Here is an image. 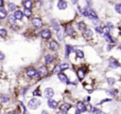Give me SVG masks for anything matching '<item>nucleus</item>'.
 <instances>
[{
    "label": "nucleus",
    "mask_w": 121,
    "mask_h": 114,
    "mask_svg": "<svg viewBox=\"0 0 121 114\" xmlns=\"http://www.w3.org/2000/svg\"><path fill=\"white\" fill-rule=\"evenodd\" d=\"M40 104H42V102H40L38 98H32V99L29 100V104H28V107H29L30 109H36L38 108V107L40 106Z\"/></svg>",
    "instance_id": "obj_1"
},
{
    "label": "nucleus",
    "mask_w": 121,
    "mask_h": 114,
    "mask_svg": "<svg viewBox=\"0 0 121 114\" xmlns=\"http://www.w3.org/2000/svg\"><path fill=\"white\" fill-rule=\"evenodd\" d=\"M48 74V69H47L46 66H42L39 69H38V71H36V77H38V78H43V77H45L46 75Z\"/></svg>",
    "instance_id": "obj_2"
},
{
    "label": "nucleus",
    "mask_w": 121,
    "mask_h": 114,
    "mask_svg": "<svg viewBox=\"0 0 121 114\" xmlns=\"http://www.w3.org/2000/svg\"><path fill=\"white\" fill-rule=\"evenodd\" d=\"M40 36H42L43 39H50L51 36H52V34H51V31L48 29H44L42 32H40Z\"/></svg>",
    "instance_id": "obj_3"
},
{
    "label": "nucleus",
    "mask_w": 121,
    "mask_h": 114,
    "mask_svg": "<svg viewBox=\"0 0 121 114\" xmlns=\"http://www.w3.org/2000/svg\"><path fill=\"white\" fill-rule=\"evenodd\" d=\"M53 95H54V90L52 88H46L45 89V92H44V96L46 98H52Z\"/></svg>",
    "instance_id": "obj_4"
},
{
    "label": "nucleus",
    "mask_w": 121,
    "mask_h": 114,
    "mask_svg": "<svg viewBox=\"0 0 121 114\" xmlns=\"http://www.w3.org/2000/svg\"><path fill=\"white\" fill-rule=\"evenodd\" d=\"M32 24H33L35 28L39 29V28L43 27V20L40 18H38V17H36V18H33V19H32Z\"/></svg>",
    "instance_id": "obj_5"
},
{
    "label": "nucleus",
    "mask_w": 121,
    "mask_h": 114,
    "mask_svg": "<svg viewBox=\"0 0 121 114\" xmlns=\"http://www.w3.org/2000/svg\"><path fill=\"white\" fill-rule=\"evenodd\" d=\"M77 75H78V78H79L80 80H82V79L85 77V75H86V69L80 68L79 70L77 71Z\"/></svg>",
    "instance_id": "obj_6"
},
{
    "label": "nucleus",
    "mask_w": 121,
    "mask_h": 114,
    "mask_svg": "<svg viewBox=\"0 0 121 114\" xmlns=\"http://www.w3.org/2000/svg\"><path fill=\"white\" fill-rule=\"evenodd\" d=\"M71 109V105L68 102H64L60 106V113H67V111Z\"/></svg>",
    "instance_id": "obj_7"
},
{
    "label": "nucleus",
    "mask_w": 121,
    "mask_h": 114,
    "mask_svg": "<svg viewBox=\"0 0 121 114\" xmlns=\"http://www.w3.org/2000/svg\"><path fill=\"white\" fill-rule=\"evenodd\" d=\"M109 67H111L112 69H118V68H120L121 67V64L116 59L112 58V59H109Z\"/></svg>",
    "instance_id": "obj_8"
},
{
    "label": "nucleus",
    "mask_w": 121,
    "mask_h": 114,
    "mask_svg": "<svg viewBox=\"0 0 121 114\" xmlns=\"http://www.w3.org/2000/svg\"><path fill=\"white\" fill-rule=\"evenodd\" d=\"M57 8L60 11H63V10H66L67 8V6H68V4H67V2L65 1V0H59V2H57Z\"/></svg>",
    "instance_id": "obj_9"
},
{
    "label": "nucleus",
    "mask_w": 121,
    "mask_h": 114,
    "mask_svg": "<svg viewBox=\"0 0 121 114\" xmlns=\"http://www.w3.org/2000/svg\"><path fill=\"white\" fill-rule=\"evenodd\" d=\"M65 34L66 35H68V36H72L73 34H74V30H73V27L72 25H70V24H68L66 28H65Z\"/></svg>",
    "instance_id": "obj_10"
},
{
    "label": "nucleus",
    "mask_w": 121,
    "mask_h": 114,
    "mask_svg": "<svg viewBox=\"0 0 121 114\" xmlns=\"http://www.w3.org/2000/svg\"><path fill=\"white\" fill-rule=\"evenodd\" d=\"M49 48H50V50L55 51L60 48V44H59V42L55 41V40H51L50 43H49Z\"/></svg>",
    "instance_id": "obj_11"
},
{
    "label": "nucleus",
    "mask_w": 121,
    "mask_h": 114,
    "mask_svg": "<svg viewBox=\"0 0 121 114\" xmlns=\"http://www.w3.org/2000/svg\"><path fill=\"white\" fill-rule=\"evenodd\" d=\"M73 51H74L73 47H71V46H69V44H67V46L65 47V57L68 58L69 55H70V53H72Z\"/></svg>",
    "instance_id": "obj_12"
},
{
    "label": "nucleus",
    "mask_w": 121,
    "mask_h": 114,
    "mask_svg": "<svg viewBox=\"0 0 121 114\" xmlns=\"http://www.w3.org/2000/svg\"><path fill=\"white\" fill-rule=\"evenodd\" d=\"M57 77H59V79L62 83H67L69 81V79H68V77H67V75L66 74H64V73H57Z\"/></svg>",
    "instance_id": "obj_13"
},
{
    "label": "nucleus",
    "mask_w": 121,
    "mask_h": 114,
    "mask_svg": "<svg viewBox=\"0 0 121 114\" xmlns=\"http://www.w3.org/2000/svg\"><path fill=\"white\" fill-rule=\"evenodd\" d=\"M53 61H54V56L53 55L47 54L45 56V62H46V64H51V63H53Z\"/></svg>",
    "instance_id": "obj_14"
},
{
    "label": "nucleus",
    "mask_w": 121,
    "mask_h": 114,
    "mask_svg": "<svg viewBox=\"0 0 121 114\" xmlns=\"http://www.w3.org/2000/svg\"><path fill=\"white\" fill-rule=\"evenodd\" d=\"M48 106H49V108L55 110V109L57 108V102H56V100H54V99L49 98V99H48Z\"/></svg>",
    "instance_id": "obj_15"
},
{
    "label": "nucleus",
    "mask_w": 121,
    "mask_h": 114,
    "mask_svg": "<svg viewBox=\"0 0 121 114\" xmlns=\"http://www.w3.org/2000/svg\"><path fill=\"white\" fill-rule=\"evenodd\" d=\"M27 75H28V77H30V78H32V77H35V75H36V70L34 68H29L27 70Z\"/></svg>",
    "instance_id": "obj_16"
},
{
    "label": "nucleus",
    "mask_w": 121,
    "mask_h": 114,
    "mask_svg": "<svg viewBox=\"0 0 121 114\" xmlns=\"http://www.w3.org/2000/svg\"><path fill=\"white\" fill-rule=\"evenodd\" d=\"M77 108L79 109L80 111H81V113H83V112H86L87 111V109H86V106L84 105V102H79L77 104Z\"/></svg>",
    "instance_id": "obj_17"
},
{
    "label": "nucleus",
    "mask_w": 121,
    "mask_h": 114,
    "mask_svg": "<svg viewBox=\"0 0 121 114\" xmlns=\"http://www.w3.org/2000/svg\"><path fill=\"white\" fill-rule=\"evenodd\" d=\"M14 17L17 20H21V19L23 18V12H21V11H15Z\"/></svg>",
    "instance_id": "obj_18"
},
{
    "label": "nucleus",
    "mask_w": 121,
    "mask_h": 114,
    "mask_svg": "<svg viewBox=\"0 0 121 114\" xmlns=\"http://www.w3.org/2000/svg\"><path fill=\"white\" fill-rule=\"evenodd\" d=\"M86 23L84 22V21H79V22H78V29L80 30V31H85L86 30Z\"/></svg>",
    "instance_id": "obj_19"
},
{
    "label": "nucleus",
    "mask_w": 121,
    "mask_h": 114,
    "mask_svg": "<svg viewBox=\"0 0 121 114\" xmlns=\"http://www.w3.org/2000/svg\"><path fill=\"white\" fill-rule=\"evenodd\" d=\"M104 39L106 40V41H108V42H111V43H115V40L112 38V36L109 35V33L108 32H106V33L104 34Z\"/></svg>",
    "instance_id": "obj_20"
},
{
    "label": "nucleus",
    "mask_w": 121,
    "mask_h": 114,
    "mask_svg": "<svg viewBox=\"0 0 121 114\" xmlns=\"http://www.w3.org/2000/svg\"><path fill=\"white\" fill-rule=\"evenodd\" d=\"M23 6H25V8H32L33 3H32L31 0H26V1H23Z\"/></svg>",
    "instance_id": "obj_21"
},
{
    "label": "nucleus",
    "mask_w": 121,
    "mask_h": 114,
    "mask_svg": "<svg viewBox=\"0 0 121 114\" xmlns=\"http://www.w3.org/2000/svg\"><path fill=\"white\" fill-rule=\"evenodd\" d=\"M84 32H85V38H87L88 39V38L92 37V31L90 29H87V28H86V30Z\"/></svg>",
    "instance_id": "obj_22"
},
{
    "label": "nucleus",
    "mask_w": 121,
    "mask_h": 114,
    "mask_svg": "<svg viewBox=\"0 0 121 114\" xmlns=\"http://www.w3.org/2000/svg\"><path fill=\"white\" fill-rule=\"evenodd\" d=\"M106 81H107V85L108 86H114L116 83V79L113 78V77H107Z\"/></svg>",
    "instance_id": "obj_23"
},
{
    "label": "nucleus",
    "mask_w": 121,
    "mask_h": 114,
    "mask_svg": "<svg viewBox=\"0 0 121 114\" xmlns=\"http://www.w3.org/2000/svg\"><path fill=\"white\" fill-rule=\"evenodd\" d=\"M6 16H8V14H6V11L4 10V8H0V19H4Z\"/></svg>",
    "instance_id": "obj_24"
},
{
    "label": "nucleus",
    "mask_w": 121,
    "mask_h": 114,
    "mask_svg": "<svg viewBox=\"0 0 121 114\" xmlns=\"http://www.w3.org/2000/svg\"><path fill=\"white\" fill-rule=\"evenodd\" d=\"M60 72H62V68H60V63L56 64V66H55V68L53 69V73H54V74H57V73H60Z\"/></svg>",
    "instance_id": "obj_25"
},
{
    "label": "nucleus",
    "mask_w": 121,
    "mask_h": 114,
    "mask_svg": "<svg viewBox=\"0 0 121 114\" xmlns=\"http://www.w3.org/2000/svg\"><path fill=\"white\" fill-rule=\"evenodd\" d=\"M8 10L11 11V12H13V11L16 10V5H15L14 3H12V2H10V3L8 4Z\"/></svg>",
    "instance_id": "obj_26"
},
{
    "label": "nucleus",
    "mask_w": 121,
    "mask_h": 114,
    "mask_svg": "<svg viewBox=\"0 0 121 114\" xmlns=\"http://www.w3.org/2000/svg\"><path fill=\"white\" fill-rule=\"evenodd\" d=\"M23 15H26L27 17H31L32 16L31 8H25V11H23Z\"/></svg>",
    "instance_id": "obj_27"
},
{
    "label": "nucleus",
    "mask_w": 121,
    "mask_h": 114,
    "mask_svg": "<svg viewBox=\"0 0 121 114\" xmlns=\"http://www.w3.org/2000/svg\"><path fill=\"white\" fill-rule=\"evenodd\" d=\"M75 54H77L78 58H83L84 57V53H83V51H81V50H77L75 51Z\"/></svg>",
    "instance_id": "obj_28"
},
{
    "label": "nucleus",
    "mask_w": 121,
    "mask_h": 114,
    "mask_svg": "<svg viewBox=\"0 0 121 114\" xmlns=\"http://www.w3.org/2000/svg\"><path fill=\"white\" fill-rule=\"evenodd\" d=\"M115 10H116V12H117L118 14L121 15V3L116 4V5H115Z\"/></svg>",
    "instance_id": "obj_29"
},
{
    "label": "nucleus",
    "mask_w": 121,
    "mask_h": 114,
    "mask_svg": "<svg viewBox=\"0 0 121 114\" xmlns=\"http://www.w3.org/2000/svg\"><path fill=\"white\" fill-rule=\"evenodd\" d=\"M6 34H8V32H6L5 29H0V36L1 37H5Z\"/></svg>",
    "instance_id": "obj_30"
},
{
    "label": "nucleus",
    "mask_w": 121,
    "mask_h": 114,
    "mask_svg": "<svg viewBox=\"0 0 121 114\" xmlns=\"http://www.w3.org/2000/svg\"><path fill=\"white\" fill-rule=\"evenodd\" d=\"M1 102H9V96L2 95V96H1Z\"/></svg>",
    "instance_id": "obj_31"
},
{
    "label": "nucleus",
    "mask_w": 121,
    "mask_h": 114,
    "mask_svg": "<svg viewBox=\"0 0 121 114\" xmlns=\"http://www.w3.org/2000/svg\"><path fill=\"white\" fill-rule=\"evenodd\" d=\"M96 32L97 33H99V34H103V29L101 27H97L96 28Z\"/></svg>",
    "instance_id": "obj_32"
},
{
    "label": "nucleus",
    "mask_w": 121,
    "mask_h": 114,
    "mask_svg": "<svg viewBox=\"0 0 121 114\" xmlns=\"http://www.w3.org/2000/svg\"><path fill=\"white\" fill-rule=\"evenodd\" d=\"M15 20H16V19H15L14 16H10V18H9V21H10V23H12V24L15 23Z\"/></svg>",
    "instance_id": "obj_33"
},
{
    "label": "nucleus",
    "mask_w": 121,
    "mask_h": 114,
    "mask_svg": "<svg viewBox=\"0 0 121 114\" xmlns=\"http://www.w3.org/2000/svg\"><path fill=\"white\" fill-rule=\"evenodd\" d=\"M91 111H92L94 113H102V111H101L100 109H98V108H92Z\"/></svg>",
    "instance_id": "obj_34"
},
{
    "label": "nucleus",
    "mask_w": 121,
    "mask_h": 114,
    "mask_svg": "<svg viewBox=\"0 0 121 114\" xmlns=\"http://www.w3.org/2000/svg\"><path fill=\"white\" fill-rule=\"evenodd\" d=\"M19 105H20V108H21V110H22V113H26V112H27V110H26V107L23 106L22 102H19Z\"/></svg>",
    "instance_id": "obj_35"
},
{
    "label": "nucleus",
    "mask_w": 121,
    "mask_h": 114,
    "mask_svg": "<svg viewBox=\"0 0 121 114\" xmlns=\"http://www.w3.org/2000/svg\"><path fill=\"white\" fill-rule=\"evenodd\" d=\"M33 95H34V96H37V95L39 96V95H40V91H39V89H36L35 91L33 92Z\"/></svg>",
    "instance_id": "obj_36"
},
{
    "label": "nucleus",
    "mask_w": 121,
    "mask_h": 114,
    "mask_svg": "<svg viewBox=\"0 0 121 114\" xmlns=\"http://www.w3.org/2000/svg\"><path fill=\"white\" fill-rule=\"evenodd\" d=\"M112 49H113V44H109V46L107 47V51H111Z\"/></svg>",
    "instance_id": "obj_37"
},
{
    "label": "nucleus",
    "mask_w": 121,
    "mask_h": 114,
    "mask_svg": "<svg viewBox=\"0 0 121 114\" xmlns=\"http://www.w3.org/2000/svg\"><path fill=\"white\" fill-rule=\"evenodd\" d=\"M106 25H107L108 28H113V24H112L111 22H107V23H106Z\"/></svg>",
    "instance_id": "obj_38"
},
{
    "label": "nucleus",
    "mask_w": 121,
    "mask_h": 114,
    "mask_svg": "<svg viewBox=\"0 0 121 114\" xmlns=\"http://www.w3.org/2000/svg\"><path fill=\"white\" fill-rule=\"evenodd\" d=\"M78 1H79V0H71L72 4H77V3H78Z\"/></svg>",
    "instance_id": "obj_39"
},
{
    "label": "nucleus",
    "mask_w": 121,
    "mask_h": 114,
    "mask_svg": "<svg viewBox=\"0 0 121 114\" xmlns=\"http://www.w3.org/2000/svg\"><path fill=\"white\" fill-rule=\"evenodd\" d=\"M85 100H86V102H90V96H87V97H85Z\"/></svg>",
    "instance_id": "obj_40"
},
{
    "label": "nucleus",
    "mask_w": 121,
    "mask_h": 114,
    "mask_svg": "<svg viewBox=\"0 0 121 114\" xmlns=\"http://www.w3.org/2000/svg\"><path fill=\"white\" fill-rule=\"evenodd\" d=\"M0 59H4V55L2 53H0Z\"/></svg>",
    "instance_id": "obj_41"
},
{
    "label": "nucleus",
    "mask_w": 121,
    "mask_h": 114,
    "mask_svg": "<svg viewBox=\"0 0 121 114\" xmlns=\"http://www.w3.org/2000/svg\"><path fill=\"white\" fill-rule=\"evenodd\" d=\"M2 5H3V0H0V8H2Z\"/></svg>",
    "instance_id": "obj_42"
}]
</instances>
